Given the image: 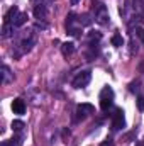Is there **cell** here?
<instances>
[{
  "label": "cell",
  "instance_id": "cell-24",
  "mask_svg": "<svg viewBox=\"0 0 144 146\" xmlns=\"http://www.w3.org/2000/svg\"><path fill=\"white\" fill-rule=\"evenodd\" d=\"M44 2H46V3H51V2H53V0H44Z\"/></svg>",
  "mask_w": 144,
  "mask_h": 146
},
{
  "label": "cell",
  "instance_id": "cell-19",
  "mask_svg": "<svg viewBox=\"0 0 144 146\" xmlns=\"http://www.w3.org/2000/svg\"><path fill=\"white\" fill-rule=\"evenodd\" d=\"M100 146H114V141H112L110 138H107V139H105V141H104Z\"/></svg>",
  "mask_w": 144,
  "mask_h": 146
},
{
  "label": "cell",
  "instance_id": "cell-16",
  "mask_svg": "<svg viewBox=\"0 0 144 146\" xmlns=\"http://www.w3.org/2000/svg\"><path fill=\"white\" fill-rule=\"evenodd\" d=\"M22 127H24V122H22V121H14V122H12V129H14V131L19 133V131H22Z\"/></svg>",
  "mask_w": 144,
  "mask_h": 146
},
{
  "label": "cell",
  "instance_id": "cell-25",
  "mask_svg": "<svg viewBox=\"0 0 144 146\" xmlns=\"http://www.w3.org/2000/svg\"><path fill=\"white\" fill-rule=\"evenodd\" d=\"M141 70H143V73H144V63H143V65H141Z\"/></svg>",
  "mask_w": 144,
  "mask_h": 146
},
{
  "label": "cell",
  "instance_id": "cell-3",
  "mask_svg": "<svg viewBox=\"0 0 144 146\" xmlns=\"http://www.w3.org/2000/svg\"><path fill=\"white\" fill-rule=\"evenodd\" d=\"M124 126H126V119H124V110H122V109H115L114 115H112V127H114L115 131H119V129H122Z\"/></svg>",
  "mask_w": 144,
  "mask_h": 146
},
{
  "label": "cell",
  "instance_id": "cell-7",
  "mask_svg": "<svg viewBox=\"0 0 144 146\" xmlns=\"http://www.w3.org/2000/svg\"><path fill=\"white\" fill-rule=\"evenodd\" d=\"M12 80H14V75L10 73L7 65H3L2 66V83H10Z\"/></svg>",
  "mask_w": 144,
  "mask_h": 146
},
{
  "label": "cell",
  "instance_id": "cell-5",
  "mask_svg": "<svg viewBox=\"0 0 144 146\" xmlns=\"http://www.w3.org/2000/svg\"><path fill=\"white\" fill-rule=\"evenodd\" d=\"M93 106L92 104H80L78 106V115L80 117H87V115H90V114H93Z\"/></svg>",
  "mask_w": 144,
  "mask_h": 146
},
{
  "label": "cell",
  "instance_id": "cell-15",
  "mask_svg": "<svg viewBox=\"0 0 144 146\" xmlns=\"http://www.w3.org/2000/svg\"><path fill=\"white\" fill-rule=\"evenodd\" d=\"M100 107H102V110H108L110 107H112V100H110V99L100 100Z\"/></svg>",
  "mask_w": 144,
  "mask_h": 146
},
{
  "label": "cell",
  "instance_id": "cell-4",
  "mask_svg": "<svg viewBox=\"0 0 144 146\" xmlns=\"http://www.w3.org/2000/svg\"><path fill=\"white\" fill-rule=\"evenodd\" d=\"M19 15V10H17V7L14 5V7H10L7 12H5V15H3V24H14V21H15V17Z\"/></svg>",
  "mask_w": 144,
  "mask_h": 146
},
{
  "label": "cell",
  "instance_id": "cell-8",
  "mask_svg": "<svg viewBox=\"0 0 144 146\" xmlns=\"http://www.w3.org/2000/svg\"><path fill=\"white\" fill-rule=\"evenodd\" d=\"M46 14H48L46 5L39 3V5H36V7H34V17H36V19H44V17H46Z\"/></svg>",
  "mask_w": 144,
  "mask_h": 146
},
{
  "label": "cell",
  "instance_id": "cell-11",
  "mask_svg": "<svg viewBox=\"0 0 144 146\" xmlns=\"http://www.w3.org/2000/svg\"><path fill=\"white\" fill-rule=\"evenodd\" d=\"M105 99H114V90L110 87H104V90L100 92V100H105Z\"/></svg>",
  "mask_w": 144,
  "mask_h": 146
},
{
  "label": "cell",
  "instance_id": "cell-17",
  "mask_svg": "<svg viewBox=\"0 0 144 146\" xmlns=\"http://www.w3.org/2000/svg\"><path fill=\"white\" fill-rule=\"evenodd\" d=\"M137 90H139V80L131 82V83H129V92H132V94H134V92H137Z\"/></svg>",
  "mask_w": 144,
  "mask_h": 146
},
{
  "label": "cell",
  "instance_id": "cell-26",
  "mask_svg": "<svg viewBox=\"0 0 144 146\" xmlns=\"http://www.w3.org/2000/svg\"><path fill=\"white\" fill-rule=\"evenodd\" d=\"M36 2H37V0H36Z\"/></svg>",
  "mask_w": 144,
  "mask_h": 146
},
{
  "label": "cell",
  "instance_id": "cell-18",
  "mask_svg": "<svg viewBox=\"0 0 144 146\" xmlns=\"http://www.w3.org/2000/svg\"><path fill=\"white\" fill-rule=\"evenodd\" d=\"M137 107L141 110H144V97H139V99H137Z\"/></svg>",
  "mask_w": 144,
  "mask_h": 146
},
{
  "label": "cell",
  "instance_id": "cell-13",
  "mask_svg": "<svg viewBox=\"0 0 144 146\" xmlns=\"http://www.w3.org/2000/svg\"><path fill=\"white\" fill-rule=\"evenodd\" d=\"M32 44H34V39H32V37L24 39V41H22V44H20V46H22V51H24V53L31 51V49H32Z\"/></svg>",
  "mask_w": 144,
  "mask_h": 146
},
{
  "label": "cell",
  "instance_id": "cell-21",
  "mask_svg": "<svg viewBox=\"0 0 144 146\" xmlns=\"http://www.w3.org/2000/svg\"><path fill=\"white\" fill-rule=\"evenodd\" d=\"M66 136H70V131H68V129L63 131V138H66Z\"/></svg>",
  "mask_w": 144,
  "mask_h": 146
},
{
  "label": "cell",
  "instance_id": "cell-22",
  "mask_svg": "<svg viewBox=\"0 0 144 146\" xmlns=\"http://www.w3.org/2000/svg\"><path fill=\"white\" fill-rule=\"evenodd\" d=\"M136 146H144V143L143 141H139V143H136Z\"/></svg>",
  "mask_w": 144,
  "mask_h": 146
},
{
  "label": "cell",
  "instance_id": "cell-10",
  "mask_svg": "<svg viewBox=\"0 0 144 146\" xmlns=\"http://www.w3.org/2000/svg\"><path fill=\"white\" fill-rule=\"evenodd\" d=\"M73 51H75V44H73V42H63V44H61V53H63L65 56L73 54Z\"/></svg>",
  "mask_w": 144,
  "mask_h": 146
},
{
  "label": "cell",
  "instance_id": "cell-9",
  "mask_svg": "<svg viewBox=\"0 0 144 146\" xmlns=\"http://www.w3.org/2000/svg\"><path fill=\"white\" fill-rule=\"evenodd\" d=\"M27 22V14L26 12H19V15L15 17V21H14V26L15 27H20V26H24Z\"/></svg>",
  "mask_w": 144,
  "mask_h": 146
},
{
  "label": "cell",
  "instance_id": "cell-12",
  "mask_svg": "<svg viewBox=\"0 0 144 146\" xmlns=\"http://www.w3.org/2000/svg\"><path fill=\"white\" fill-rule=\"evenodd\" d=\"M14 24H3V29H2V37H10L14 34Z\"/></svg>",
  "mask_w": 144,
  "mask_h": 146
},
{
  "label": "cell",
  "instance_id": "cell-2",
  "mask_svg": "<svg viewBox=\"0 0 144 146\" xmlns=\"http://www.w3.org/2000/svg\"><path fill=\"white\" fill-rule=\"evenodd\" d=\"M90 80H92V72L85 70V72L78 73V75L73 78V87H75V88H83V87H87V85L90 83Z\"/></svg>",
  "mask_w": 144,
  "mask_h": 146
},
{
  "label": "cell",
  "instance_id": "cell-1",
  "mask_svg": "<svg viewBox=\"0 0 144 146\" xmlns=\"http://www.w3.org/2000/svg\"><path fill=\"white\" fill-rule=\"evenodd\" d=\"M93 12H95V21L98 24H107L108 22V12L104 3H93Z\"/></svg>",
  "mask_w": 144,
  "mask_h": 146
},
{
  "label": "cell",
  "instance_id": "cell-23",
  "mask_svg": "<svg viewBox=\"0 0 144 146\" xmlns=\"http://www.w3.org/2000/svg\"><path fill=\"white\" fill-rule=\"evenodd\" d=\"M71 3H73V5H76V3H78V0H71Z\"/></svg>",
  "mask_w": 144,
  "mask_h": 146
},
{
  "label": "cell",
  "instance_id": "cell-20",
  "mask_svg": "<svg viewBox=\"0 0 144 146\" xmlns=\"http://www.w3.org/2000/svg\"><path fill=\"white\" fill-rule=\"evenodd\" d=\"M137 36L141 37V41L144 42V29H137Z\"/></svg>",
  "mask_w": 144,
  "mask_h": 146
},
{
  "label": "cell",
  "instance_id": "cell-14",
  "mask_svg": "<svg viewBox=\"0 0 144 146\" xmlns=\"http://www.w3.org/2000/svg\"><path fill=\"white\" fill-rule=\"evenodd\" d=\"M112 44H114L115 48H120V46L124 44V39H122V36H120V34H115V36L112 37Z\"/></svg>",
  "mask_w": 144,
  "mask_h": 146
},
{
  "label": "cell",
  "instance_id": "cell-6",
  "mask_svg": "<svg viewBox=\"0 0 144 146\" xmlns=\"http://www.w3.org/2000/svg\"><path fill=\"white\" fill-rule=\"evenodd\" d=\"M12 110H14V114H24L26 112V102L22 99H15L12 102Z\"/></svg>",
  "mask_w": 144,
  "mask_h": 146
}]
</instances>
